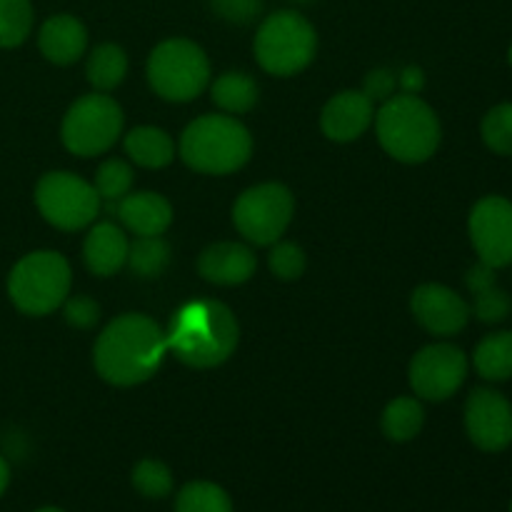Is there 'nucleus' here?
Instances as JSON below:
<instances>
[{
  "label": "nucleus",
  "instance_id": "f257e3e1",
  "mask_svg": "<svg viewBox=\"0 0 512 512\" xmlns=\"http://www.w3.org/2000/svg\"><path fill=\"white\" fill-rule=\"evenodd\" d=\"M168 353L165 330L143 313H125L110 320L98 335L93 363L100 378L115 388H133L158 373Z\"/></svg>",
  "mask_w": 512,
  "mask_h": 512
},
{
  "label": "nucleus",
  "instance_id": "f03ea898",
  "mask_svg": "<svg viewBox=\"0 0 512 512\" xmlns=\"http://www.w3.org/2000/svg\"><path fill=\"white\" fill-rule=\"evenodd\" d=\"M168 350L188 368H215L235 353L240 325L233 310L220 300H190L165 330Z\"/></svg>",
  "mask_w": 512,
  "mask_h": 512
},
{
  "label": "nucleus",
  "instance_id": "7ed1b4c3",
  "mask_svg": "<svg viewBox=\"0 0 512 512\" xmlns=\"http://www.w3.org/2000/svg\"><path fill=\"white\" fill-rule=\"evenodd\" d=\"M375 130L385 153L408 165L433 158L443 138L435 110L418 95L405 93L385 100L375 115Z\"/></svg>",
  "mask_w": 512,
  "mask_h": 512
},
{
  "label": "nucleus",
  "instance_id": "20e7f679",
  "mask_svg": "<svg viewBox=\"0 0 512 512\" xmlns=\"http://www.w3.org/2000/svg\"><path fill=\"white\" fill-rule=\"evenodd\" d=\"M250 153L253 138L233 115H203L180 135V158L195 173H235L248 163Z\"/></svg>",
  "mask_w": 512,
  "mask_h": 512
},
{
  "label": "nucleus",
  "instance_id": "39448f33",
  "mask_svg": "<svg viewBox=\"0 0 512 512\" xmlns=\"http://www.w3.org/2000/svg\"><path fill=\"white\" fill-rule=\"evenodd\" d=\"M70 265L55 250L23 255L8 275V295L25 315H48L70 295Z\"/></svg>",
  "mask_w": 512,
  "mask_h": 512
},
{
  "label": "nucleus",
  "instance_id": "423d86ee",
  "mask_svg": "<svg viewBox=\"0 0 512 512\" xmlns=\"http://www.w3.org/2000/svg\"><path fill=\"white\" fill-rule=\"evenodd\" d=\"M318 50V33L295 10H278L260 23L255 33V58L260 68L278 78L308 68Z\"/></svg>",
  "mask_w": 512,
  "mask_h": 512
},
{
  "label": "nucleus",
  "instance_id": "0eeeda50",
  "mask_svg": "<svg viewBox=\"0 0 512 512\" xmlns=\"http://www.w3.org/2000/svg\"><path fill=\"white\" fill-rule=\"evenodd\" d=\"M148 80L155 95L168 103H188L208 88V55L188 38L163 40L148 58Z\"/></svg>",
  "mask_w": 512,
  "mask_h": 512
},
{
  "label": "nucleus",
  "instance_id": "6e6552de",
  "mask_svg": "<svg viewBox=\"0 0 512 512\" xmlns=\"http://www.w3.org/2000/svg\"><path fill=\"white\" fill-rule=\"evenodd\" d=\"M123 133V108L105 93L75 100L60 125V140L78 158L108 153Z\"/></svg>",
  "mask_w": 512,
  "mask_h": 512
},
{
  "label": "nucleus",
  "instance_id": "1a4fd4ad",
  "mask_svg": "<svg viewBox=\"0 0 512 512\" xmlns=\"http://www.w3.org/2000/svg\"><path fill=\"white\" fill-rule=\"evenodd\" d=\"M35 205L40 215L58 230H83L95 223L103 200L93 183L68 170L45 173L35 185Z\"/></svg>",
  "mask_w": 512,
  "mask_h": 512
},
{
  "label": "nucleus",
  "instance_id": "9d476101",
  "mask_svg": "<svg viewBox=\"0 0 512 512\" xmlns=\"http://www.w3.org/2000/svg\"><path fill=\"white\" fill-rule=\"evenodd\" d=\"M293 213L295 198L283 183H260L235 200L233 223L248 243L273 245L283 238Z\"/></svg>",
  "mask_w": 512,
  "mask_h": 512
},
{
  "label": "nucleus",
  "instance_id": "9b49d317",
  "mask_svg": "<svg viewBox=\"0 0 512 512\" xmlns=\"http://www.w3.org/2000/svg\"><path fill=\"white\" fill-rule=\"evenodd\" d=\"M468 370V355L458 345L433 343L418 350L415 358L410 360L408 380L420 400L443 403L463 388Z\"/></svg>",
  "mask_w": 512,
  "mask_h": 512
},
{
  "label": "nucleus",
  "instance_id": "f8f14e48",
  "mask_svg": "<svg viewBox=\"0 0 512 512\" xmlns=\"http://www.w3.org/2000/svg\"><path fill=\"white\" fill-rule=\"evenodd\" d=\"M470 243L480 263L500 270L512 265V200L485 195L473 205L468 218Z\"/></svg>",
  "mask_w": 512,
  "mask_h": 512
},
{
  "label": "nucleus",
  "instance_id": "ddd939ff",
  "mask_svg": "<svg viewBox=\"0 0 512 512\" xmlns=\"http://www.w3.org/2000/svg\"><path fill=\"white\" fill-rule=\"evenodd\" d=\"M465 433L483 453L512 445V403L495 388H475L465 400Z\"/></svg>",
  "mask_w": 512,
  "mask_h": 512
},
{
  "label": "nucleus",
  "instance_id": "4468645a",
  "mask_svg": "<svg viewBox=\"0 0 512 512\" xmlns=\"http://www.w3.org/2000/svg\"><path fill=\"white\" fill-rule=\"evenodd\" d=\"M410 310H413V318L438 338L458 335L470 320V305L465 303L463 295L440 283H425L415 288Z\"/></svg>",
  "mask_w": 512,
  "mask_h": 512
},
{
  "label": "nucleus",
  "instance_id": "2eb2a0df",
  "mask_svg": "<svg viewBox=\"0 0 512 512\" xmlns=\"http://www.w3.org/2000/svg\"><path fill=\"white\" fill-rule=\"evenodd\" d=\"M375 120V103L363 90H343L325 103L320 128L335 143H353Z\"/></svg>",
  "mask_w": 512,
  "mask_h": 512
},
{
  "label": "nucleus",
  "instance_id": "dca6fc26",
  "mask_svg": "<svg viewBox=\"0 0 512 512\" xmlns=\"http://www.w3.org/2000/svg\"><path fill=\"white\" fill-rule=\"evenodd\" d=\"M258 260L255 253L243 243H215L200 253L198 273L200 278L213 285H240L253 278Z\"/></svg>",
  "mask_w": 512,
  "mask_h": 512
},
{
  "label": "nucleus",
  "instance_id": "f3484780",
  "mask_svg": "<svg viewBox=\"0 0 512 512\" xmlns=\"http://www.w3.org/2000/svg\"><path fill=\"white\" fill-rule=\"evenodd\" d=\"M105 205L138 238L140 235H163L173 223V208H170L168 200L160 193H150V190L128 193L118 203Z\"/></svg>",
  "mask_w": 512,
  "mask_h": 512
},
{
  "label": "nucleus",
  "instance_id": "a211bd4d",
  "mask_svg": "<svg viewBox=\"0 0 512 512\" xmlns=\"http://www.w3.org/2000/svg\"><path fill=\"white\" fill-rule=\"evenodd\" d=\"M38 48L50 63L73 65L88 48V30L75 15H53L40 25Z\"/></svg>",
  "mask_w": 512,
  "mask_h": 512
},
{
  "label": "nucleus",
  "instance_id": "6ab92c4d",
  "mask_svg": "<svg viewBox=\"0 0 512 512\" xmlns=\"http://www.w3.org/2000/svg\"><path fill=\"white\" fill-rule=\"evenodd\" d=\"M128 248L130 243L123 228L110 223V220H103V223H95L85 235L83 260L90 273L108 278L128 263Z\"/></svg>",
  "mask_w": 512,
  "mask_h": 512
},
{
  "label": "nucleus",
  "instance_id": "aec40b11",
  "mask_svg": "<svg viewBox=\"0 0 512 512\" xmlns=\"http://www.w3.org/2000/svg\"><path fill=\"white\" fill-rule=\"evenodd\" d=\"M125 153L140 168L158 170L173 163L175 143L165 130L153 128V125H140L125 135Z\"/></svg>",
  "mask_w": 512,
  "mask_h": 512
},
{
  "label": "nucleus",
  "instance_id": "412c9836",
  "mask_svg": "<svg viewBox=\"0 0 512 512\" xmlns=\"http://www.w3.org/2000/svg\"><path fill=\"white\" fill-rule=\"evenodd\" d=\"M473 368L488 383H505L512 378V330L485 335L473 353Z\"/></svg>",
  "mask_w": 512,
  "mask_h": 512
},
{
  "label": "nucleus",
  "instance_id": "4be33fe9",
  "mask_svg": "<svg viewBox=\"0 0 512 512\" xmlns=\"http://www.w3.org/2000/svg\"><path fill=\"white\" fill-rule=\"evenodd\" d=\"M210 95L225 115H243L258 103V83L248 73L230 70L215 78V83L210 85Z\"/></svg>",
  "mask_w": 512,
  "mask_h": 512
},
{
  "label": "nucleus",
  "instance_id": "5701e85b",
  "mask_svg": "<svg viewBox=\"0 0 512 512\" xmlns=\"http://www.w3.org/2000/svg\"><path fill=\"white\" fill-rule=\"evenodd\" d=\"M425 425V410L418 398H395L388 403L380 418V428L383 435L393 443H408V440L418 438L420 430Z\"/></svg>",
  "mask_w": 512,
  "mask_h": 512
},
{
  "label": "nucleus",
  "instance_id": "b1692460",
  "mask_svg": "<svg viewBox=\"0 0 512 512\" xmlns=\"http://www.w3.org/2000/svg\"><path fill=\"white\" fill-rule=\"evenodd\" d=\"M88 83L93 85L98 93H108V90L118 88L128 75V55L120 45L103 43L90 53L88 58Z\"/></svg>",
  "mask_w": 512,
  "mask_h": 512
},
{
  "label": "nucleus",
  "instance_id": "393cba45",
  "mask_svg": "<svg viewBox=\"0 0 512 512\" xmlns=\"http://www.w3.org/2000/svg\"><path fill=\"white\" fill-rule=\"evenodd\" d=\"M138 278H160L170 265V245L163 235H140L128 248V263Z\"/></svg>",
  "mask_w": 512,
  "mask_h": 512
},
{
  "label": "nucleus",
  "instance_id": "a878e982",
  "mask_svg": "<svg viewBox=\"0 0 512 512\" xmlns=\"http://www.w3.org/2000/svg\"><path fill=\"white\" fill-rule=\"evenodd\" d=\"M175 512H233V500L220 485L210 480H193L180 488Z\"/></svg>",
  "mask_w": 512,
  "mask_h": 512
},
{
  "label": "nucleus",
  "instance_id": "bb28decb",
  "mask_svg": "<svg viewBox=\"0 0 512 512\" xmlns=\"http://www.w3.org/2000/svg\"><path fill=\"white\" fill-rule=\"evenodd\" d=\"M30 0H0V48H18L33 30Z\"/></svg>",
  "mask_w": 512,
  "mask_h": 512
},
{
  "label": "nucleus",
  "instance_id": "cd10ccee",
  "mask_svg": "<svg viewBox=\"0 0 512 512\" xmlns=\"http://www.w3.org/2000/svg\"><path fill=\"white\" fill-rule=\"evenodd\" d=\"M130 483H133V488L148 500L168 498L175 488V480H173V473H170V468L163 463V460H155V458L140 460V463L133 468Z\"/></svg>",
  "mask_w": 512,
  "mask_h": 512
},
{
  "label": "nucleus",
  "instance_id": "c85d7f7f",
  "mask_svg": "<svg viewBox=\"0 0 512 512\" xmlns=\"http://www.w3.org/2000/svg\"><path fill=\"white\" fill-rule=\"evenodd\" d=\"M93 188L103 203H118L133 190V168L120 158L105 160L95 173Z\"/></svg>",
  "mask_w": 512,
  "mask_h": 512
},
{
  "label": "nucleus",
  "instance_id": "c756f323",
  "mask_svg": "<svg viewBox=\"0 0 512 512\" xmlns=\"http://www.w3.org/2000/svg\"><path fill=\"white\" fill-rule=\"evenodd\" d=\"M480 135L493 153L512 158V103H500L490 108L480 123Z\"/></svg>",
  "mask_w": 512,
  "mask_h": 512
},
{
  "label": "nucleus",
  "instance_id": "7c9ffc66",
  "mask_svg": "<svg viewBox=\"0 0 512 512\" xmlns=\"http://www.w3.org/2000/svg\"><path fill=\"white\" fill-rule=\"evenodd\" d=\"M512 313V298L500 288L498 283L490 285V288L478 290L473 293V305H470V315L480 320L485 325H498L503 320H508Z\"/></svg>",
  "mask_w": 512,
  "mask_h": 512
},
{
  "label": "nucleus",
  "instance_id": "2f4dec72",
  "mask_svg": "<svg viewBox=\"0 0 512 512\" xmlns=\"http://www.w3.org/2000/svg\"><path fill=\"white\" fill-rule=\"evenodd\" d=\"M305 265H308V260H305V253L300 245L273 243V250L268 255V268L275 278L285 280V283L303 278Z\"/></svg>",
  "mask_w": 512,
  "mask_h": 512
},
{
  "label": "nucleus",
  "instance_id": "473e14b6",
  "mask_svg": "<svg viewBox=\"0 0 512 512\" xmlns=\"http://www.w3.org/2000/svg\"><path fill=\"white\" fill-rule=\"evenodd\" d=\"M265 0H210V8L218 18L233 25H248L263 13Z\"/></svg>",
  "mask_w": 512,
  "mask_h": 512
},
{
  "label": "nucleus",
  "instance_id": "72a5a7b5",
  "mask_svg": "<svg viewBox=\"0 0 512 512\" xmlns=\"http://www.w3.org/2000/svg\"><path fill=\"white\" fill-rule=\"evenodd\" d=\"M65 323L75 330H90L100 320V305L88 295H73L63 303Z\"/></svg>",
  "mask_w": 512,
  "mask_h": 512
},
{
  "label": "nucleus",
  "instance_id": "f704fd0d",
  "mask_svg": "<svg viewBox=\"0 0 512 512\" xmlns=\"http://www.w3.org/2000/svg\"><path fill=\"white\" fill-rule=\"evenodd\" d=\"M398 90V73L390 68H375L365 75L363 83V93L368 95L373 103H385L390 100Z\"/></svg>",
  "mask_w": 512,
  "mask_h": 512
},
{
  "label": "nucleus",
  "instance_id": "c9c22d12",
  "mask_svg": "<svg viewBox=\"0 0 512 512\" xmlns=\"http://www.w3.org/2000/svg\"><path fill=\"white\" fill-rule=\"evenodd\" d=\"M495 283H498L495 268H490V265H485V263L473 265V268L468 270V275H465V285H468L470 293H478V290L490 288V285H495Z\"/></svg>",
  "mask_w": 512,
  "mask_h": 512
},
{
  "label": "nucleus",
  "instance_id": "e433bc0d",
  "mask_svg": "<svg viewBox=\"0 0 512 512\" xmlns=\"http://www.w3.org/2000/svg\"><path fill=\"white\" fill-rule=\"evenodd\" d=\"M423 85H425V75H423V70L415 68V65H410V68H405L403 73L398 75L400 93L418 95L420 90H423Z\"/></svg>",
  "mask_w": 512,
  "mask_h": 512
},
{
  "label": "nucleus",
  "instance_id": "4c0bfd02",
  "mask_svg": "<svg viewBox=\"0 0 512 512\" xmlns=\"http://www.w3.org/2000/svg\"><path fill=\"white\" fill-rule=\"evenodd\" d=\"M8 485H10V465H8V460L0 455V498L5 495Z\"/></svg>",
  "mask_w": 512,
  "mask_h": 512
},
{
  "label": "nucleus",
  "instance_id": "58836bf2",
  "mask_svg": "<svg viewBox=\"0 0 512 512\" xmlns=\"http://www.w3.org/2000/svg\"><path fill=\"white\" fill-rule=\"evenodd\" d=\"M35 512H65V510L55 508V505H45V508H40V510H35Z\"/></svg>",
  "mask_w": 512,
  "mask_h": 512
},
{
  "label": "nucleus",
  "instance_id": "ea45409f",
  "mask_svg": "<svg viewBox=\"0 0 512 512\" xmlns=\"http://www.w3.org/2000/svg\"><path fill=\"white\" fill-rule=\"evenodd\" d=\"M508 63H510V68H512V43H510V48H508Z\"/></svg>",
  "mask_w": 512,
  "mask_h": 512
},
{
  "label": "nucleus",
  "instance_id": "a19ab883",
  "mask_svg": "<svg viewBox=\"0 0 512 512\" xmlns=\"http://www.w3.org/2000/svg\"><path fill=\"white\" fill-rule=\"evenodd\" d=\"M295 3H310V0H295Z\"/></svg>",
  "mask_w": 512,
  "mask_h": 512
},
{
  "label": "nucleus",
  "instance_id": "79ce46f5",
  "mask_svg": "<svg viewBox=\"0 0 512 512\" xmlns=\"http://www.w3.org/2000/svg\"><path fill=\"white\" fill-rule=\"evenodd\" d=\"M510 512H512V503H510Z\"/></svg>",
  "mask_w": 512,
  "mask_h": 512
}]
</instances>
